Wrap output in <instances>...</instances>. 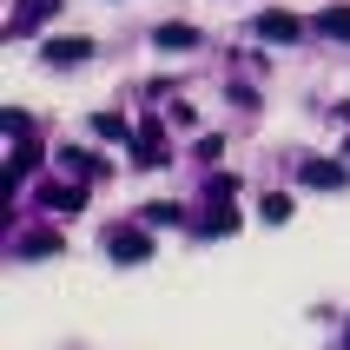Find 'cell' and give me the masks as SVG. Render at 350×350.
<instances>
[{
  "instance_id": "7a4b0ae2",
  "label": "cell",
  "mask_w": 350,
  "mask_h": 350,
  "mask_svg": "<svg viewBox=\"0 0 350 350\" xmlns=\"http://www.w3.org/2000/svg\"><path fill=\"white\" fill-rule=\"evenodd\" d=\"M165 159H172L165 126H159V119H146V126H139V139H133V165H165Z\"/></svg>"
},
{
  "instance_id": "e0dca14e",
  "label": "cell",
  "mask_w": 350,
  "mask_h": 350,
  "mask_svg": "<svg viewBox=\"0 0 350 350\" xmlns=\"http://www.w3.org/2000/svg\"><path fill=\"white\" fill-rule=\"evenodd\" d=\"M344 159H350V152H344Z\"/></svg>"
},
{
  "instance_id": "9c48e42d",
  "label": "cell",
  "mask_w": 350,
  "mask_h": 350,
  "mask_svg": "<svg viewBox=\"0 0 350 350\" xmlns=\"http://www.w3.org/2000/svg\"><path fill=\"white\" fill-rule=\"evenodd\" d=\"M198 232H212V238L238 232V212H232V205H225V198H212V205H205V218H198Z\"/></svg>"
},
{
  "instance_id": "8fae6325",
  "label": "cell",
  "mask_w": 350,
  "mask_h": 350,
  "mask_svg": "<svg viewBox=\"0 0 350 350\" xmlns=\"http://www.w3.org/2000/svg\"><path fill=\"white\" fill-rule=\"evenodd\" d=\"M93 133H99V139H139L126 113H93Z\"/></svg>"
},
{
  "instance_id": "7c38bea8",
  "label": "cell",
  "mask_w": 350,
  "mask_h": 350,
  "mask_svg": "<svg viewBox=\"0 0 350 350\" xmlns=\"http://www.w3.org/2000/svg\"><path fill=\"white\" fill-rule=\"evenodd\" d=\"M317 33H331V40H350V7H324V14H317Z\"/></svg>"
},
{
  "instance_id": "2e32d148",
  "label": "cell",
  "mask_w": 350,
  "mask_h": 350,
  "mask_svg": "<svg viewBox=\"0 0 350 350\" xmlns=\"http://www.w3.org/2000/svg\"><path fill=\"white\" fill-rule=\"evenodd\" d=\"M59 159H66V165H73L79 178H99V159H93V152H79V146H66Z\"/></svg>"
},
{
  "instance_id": "30bf717a",
  "label": "cell",
  "mask_w": 350,
  "mask_h": 350,
  "mask_svg": "<svg viewBox=\"0 0 350 350\" xmlns=\"http://www.w3.org/2000/svg\"><path fill=\"white\" fill-rule=\"evenodd\" d=\"M152 46H198V27H185V20H165L152 33Z\"/></svg>"
},
{
  "instance_id": "8992f818",
  "label": "cell",
  "mask_w": 350,
  "mask_h": 350,
  "mask_svg": "<svg viewBox=\"0 0 350 350\" xmlns=\"http://www.w3.org/2000/svg\"><path fill=\"white\" fill-rule=\"evenodd\" d=\"M79 205H86V192H79V185H53V178H46V185H40V212H79Z\"/></svg>"
},
{
  "instance_id": "ba28073f",
  "label": "cell",
  "mask_w": 350,
  "mask_h": 350,
  "mask_svg": "<svg viewBox=\"0 0 350 350\" xmlns=\"http://www.w3.org/2000/svg\"><path fill=\"white\" fill-rule=\"evenodd\" d=\"M40 172V146H33V133L14 146V172H7V185H27V178Z\"/></svg>"
},
{
  "instance_id": "4fadbf2b",
  "label": "cell",
  "mask_w": 350,
  "mask_h": 350,
  "mask_svg": "<svg viewBox=\"0 0 350 350\" xmlns=\"http://www.w3.org/2000/svg\"><path fill=\"white\" fill-rule=\"evenodd\" d=\"M20 252H27V258H46V252H53V258H59V232H33V238H20Z\"/></svg>"
},
{
  "instance_id": "9a60e30c",
  "label": "cell",
  "mask_w": 350,
  "mask_h": 350,
  "mask_svg": "<svg viewBox=\"0 0 350 350\" xmlns=\"http://www.w3.org/2000/svg\"><path fill=\"white\" fill-rule=\"evenodd\" d=\"M178 218H185L178 205H139V225H178Z\"/></svg>"
},
{
  "instance_id": "5bb4252c",
  "label": "cell",
  "mask_w": 350,
  "mask_h": 350,
  "mask_svg": "<svg viewBox=\"0 0 350 350\" xmlns=\"http://www.w3.org/2000/svg\"><path fill=\"white\" fill-rule=\"evenodd\" d=\"M258 212H265V225H284V218H291V198H284V192H265Z\"/></svg>"
},
{
  "instance_id": "52a82bcc",
  "label": "cell",
  "mask_w": 350,
  "mask_h": 350,
  "mask_svg": "<svg viewBox=\"0 0 350 350\" xmlns=\"http://www.w3.org/2000/svg\"><path fill=\"white\" fill-rule=\"evenodd\" d=\"M46 14H59V0H20L14 20H7V33H27V27H40Z\"/></svg>"
},
{
  "instance_id": "6da1fadb",
  "label": "cell",
  "mask_w": 350,
  "mask_h": 350,
  "mask_svg": "<svg viewBox=\"0 0 350 350\" xmlns=\"http://www.w3.org/2000/svg\"><path fill=\"white\" fill-rule=\"evenodd\" d=\"M106 258H119V265H146V258H152L146 225H113V232H106Z\"/></svg>"
},
{
  "instance_id": "5b68a950",
  "label": "cell",
  "mask_w": 350,
  "mask_h": 350,
  "mask_svg": "<svg viewBox=\"0 0 350 350\" xmlns=\"http://www.w3.org/2000/svg\"><path fill=\"white\" fill-rule=\"evenodd\" d=\"M40 53H46V66H79V59L93 53V40H79V33H59V40H46Z\"/></svg>"
},
{
  "instance_id": "277c9868",
  "label": "cell",
  "mask_w": 350,
  "mask_h": 350,
  "mask_svg": "<svg viewBox=\"0 0 350 350\" xmlns=\"http://www.w3.org/2000/svg\"><path fill=\"white\" fill-rule=\"evenodd\" d=\"M297 185H311V192H337V185H344V165H337V159H304V165H297Z\"/></svg>"
},
{
  "instance_id": "3957f363",
  "label": "cell",
  "mask_w": 350,
  "mask_h": 350,
  "mask_svg": "<svg viewBox=\"0 0 350 350\" xmlns=\"http://www.w3.org/2000/svg\"><path fill=\"white\" fill-rule=\"evenodd\" d=\"M258 40H278V46H291V40H304V20L284 14V7H271V14H258Z\"/></svg>"
}]
</instances>
